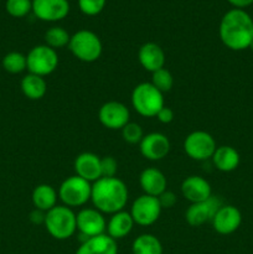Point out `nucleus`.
Masks as SVG:
<instances>
[{
	"label": "nucleus",
	"instance_id": "f257e3e1",
	"mask_svg": "<svg viewBox=\"0 0 253 254\" xmlns=\"http://www.w3.org/2000/svg\"><path fill=\"white\" fill-rule=\"evenodd\" d=\"M220 39L227 49L243 51L253 41V19L242 9H231L222 16L218 29Z\"/></svg>",
	"mask_w": 253,
	"mask_h": 254
},
{
	"label": "nucleus",
	"instance_id": "f03ea898",
	"mask_svg": "<svg viewBox=\"0 0 253 254\" xmlns=\"http://www.w3.org/2000/svg\"><path fill=\"white\" fill-rule=\"evenodd\" d=\"M128 188L118 178H101L92 185L91 200L94 208L102 213H113L123 211L128 202Z\"/></svg>",
	"mask_w": 253,
	"mask_h": 254
},
{
	"label": "nucleus",
	"instance_id": "7ed1b4c3",
	"mask_svg": "<svg viewBox=\"0 0 253 254\" xmlns=\"http://www.w3.org/2000/svg\"><path fill=\"white\" fill-rule=\"evenodd\" d=\"M44 225L52 238L59 241L68 240L77 231V216L72 208L56 205L46 212Z\"/></svg>",
	"mask_w": 253,
	"mask_h": 254
},
{
	"label": "nucleus",
	"instance_id": "20e7f679",
	"mask_svg": "<svg viewBox=\"0 0 253 254\" xmlns=\"http://www.w3.org/2000/svg\"><path fill=\"white\" fill-rule=\"evenodd\" d=\"M163 94L151 83L143 82L134 87L131 92V106L141 117L153 118L165 106Z\"/></svg>",
	"mask_w": 253,
	"mask_h": 254
},
{
	"label": "nucleus",
	"instance_id": "39448f33",
	"mask_svg": "<svg viewBox=\"0 0 253 254\" xmlns=\"http://www.w3.org/2000/svg\"><path fill=\"white\" fill-rule=\"evenodd\" d=\"M69 51L77 60L86 64L97 61L103 51V45L97 34L91 30H79L69 40Z\"/></svg>",
	"mask_w": 253,
	"mask_h": 254
},
{
	"label": "nucleus",
	"instance_id": "423d86ee",
	"mask_svg": "<svg viewBox=\"0 0 253 254\" xmlns=\"http://www.w3.org/2000/svg\"><path fill=\"white\" fill-rule=\"evenodd\" d=\"M92 185L84 179L73 175L62 181L59 189V197L64 206L81 207L91 200Z\"/></svg>",
	"mask_w": 253,
	"mask_h": 254
},
{
	"label": "nucleus",
	"instance_id": "0eeeda50",
	"mask_svg": "<svg viewBox=\"0 0 253 254\" xmlns=\"http://www.w3.org/2000/svg\"><path fill=\"white\" fill-rule=\"evenodd\" d=\"M26 64L29 73L41 77L49 76L54 73L59 66V55L56 50L47 45H37L26 55Z\"/></svg>",
	"mask_w": 253,
	"mask_h": 254
},
{
	"label": "nucleus",
	"instance_id": "6e6552de",
	"mask_svg": "<svg viewBox=\"0 0 253 254\" xmlns=\"http://www.w3.org/2000/svg\"><path fill=\"white\" fill-rule=\"evenodd\" d=\"M216 149V140L210 133L205 130L192 131L184 141V150L192 160H208L212 158Z\"/></svg>",
	"mask_w": 253,
	"mask_h": 254
},
{
	"label": "nucleus",
	"instance_id": "1a4fd4ad",
	"mask_svg": "<svg viewBox=\"0 0 253 254\" xmlns=\"http://www.w3.org/2000/svg\"><path fill=\"white\" fill-rule=\"evenodd\" d=\"M161 206L158 197L149 195H141L131 205L130 215L134 223L143 227L154 225L159 220L161 213Z\"/></svg>",
	"mask_w": 253,
	"mask_h": 254
},
{
	"label": "nucleus",
	"instance_id": "9d476101",
	"mask_svg": "<svg viewBox=\"0 0 253 254\" xmlns=\"http://www.w3.org/2000/svg\"><path fill=\"white\" fill-rule=\"evenodd\" d=\"M98 119L103 127L111 130L123 129L130 119V113L126 104L117 101H109L99 108Z\"/></svg>",
	"mask_w": 253,
	"mask_h": 254
},
{
	"label": "nucleus",
	"instance_id": "9b49d317",
	"mask_svg": "<svg viewBox=\"0 0 253 254\" xmlns=\"http://www.w3.org/2000/svg\"><path fill=\"white\" fill-rule=\"evenodd\" d=\"M222 206V201L216 196L201 202L191 203L185 212V220L191 227H200L206 222H212L216 212Z\"/></svg>",
	"mask_w": 253,
	"mask_h": 254
},
{
	"label": "nucleus",
	"instance_id": "f8f14e48",
	"mask_svg": "<svg viewBox=\"0 0 253 254\" xmlns=\"http://www.w3.org/2000/svg\"><path fill=\"white\" fill-rule=\"evenodd\" d=\"M77 231L84 240L103 235L107 230V222L103 213L97 208H83L77 213Z\"/></svg>",
	"mask_w": 253,
	"mask_h": 254
},
{
	"label": "nucleus",
	"instance_id": "ddd939ff",
	"mask_svg": "<svg viewBox=\"0 0 253 254\" xmlns=\"http://www.w3.org/2000/svg\"><path fill=\"white\" fill-rule=\"evenodd\" d=\"M32 12L41 21L55 22L69 12L68 0H32Z\"/></svg>",
	"mask_w": 253,
	"mask_h": 254
},
{
	"label": "nucleus",
	"instance_id": "4468645a",
	"mask_svg": "<svg viewBox=\"0 0 253 254\" xmlns=\"http://www.w3.org/2000/svg\"><path fill=\"white\" fill-rule=\"evenodd\" d=\"M242 223V213L236 206L222 205L212 220L213 230L218 235H232Z\"/></svg>",
	"mask_w": 253,
	"mask_h": 254
},
{
	"label": "nucleus",
	"instance_id": "2eb2a0df",
	"mask_svg": "<svg viewBox=\"0 0 253 254\" xmlns=\"http://www.w3.org/2000/svg\"><path fill=\"white\" fill-rule=\"evenodd\" d=\"M141 155L151 161H159L166 158L170 151V141L161 133H149L139 143Z\"/></svg>",
	"mask_w": 253,
	"mask_h": 254
},
{
	"label": "nucleus",
	"instance_id": "dca6fc26",
	"mask_svg": "<svg viewBox=\"0 0 253 254\" xmlns=\"http://www.w3.org/2000/svg\"><path fill=\"white\" fill-rule=\"evenodd\" d=\"M183 196L191 203L201 202L212 196L211 185L206 179L198 175H191L181 184Z\"/></svg>",
	"mask_w": 253,
	"mask_h": 254
},
{
	"label": "nucleus",
	"instance_id": "f3484780",
	"mask_svg": "<svg viewBox=\"0 0 253 254\" xmlns=\"http://www.w3.org/2000/svg\"><path fill=\"white\" fill-rule=\"evenodd\" d=\"M76 175L88 183H94L102 178L101 158L93 153H82L74 160Z\"/></svg>",
	"mask_w": 253,
	"mask_h": 254
},
{
	"label": "nucleus",
	"instance_id": "a211bd4d",
	"mask_svg": "<svg viewBox=\"0 0 253 254\" xmlns=\"http://www.w3.org/2000/svg\"><path fill=\"white\" fill-rule=\"evenodd\" d=\"M139 64L145 71L155 72L164 68L165 64V52L155 42H146L139 49L138 52Z\"/></svg>",
	"mask_w": 253,
	"mask_h": 254
},
{
	"label": "nucleus",
	"instance_id": "6ab92c4d",
	"mask_svg": "<svg viewBox=\"0 0 253 254\" xmlns=\"http://www.w3.org/2000/svg\"><path fill=\"white\" fill-rule=\"evenodd\" d=\"M76 254H118L117 241L107 233L84 240L77 248Z\"/></svg>",
	"mask_w": 253,
	"mask_h": 254
},
{
	"label": "nucleus",
	"instance_id": "aec40b11",
	"mask_svg": "<svg viewBox=\"0 0 253 254\" xmlns=\"http://www.w3.org/2000/svg\"><path fill=\"white\" fill-rule=\"evenodd\" d=\"M139 184L145 195L159 197L164 191H166L168 180L159 169L148 168L141 171L139 176Z\"/></svg>",
	"mask_w": 253,
	"mask_h": 254
},
{
	"label": "nucleus",
	"instance_id": "412c9836",
	"mask_svg": "<svg viewBox=\"0 0 253 254\" xmlns=\"http://www.w3.org/2000/svg\"><path fill=\"white\" fill-rule=\"evenodd\" d=\"M135 225L131 218L130 212L126 211H119V212L113 213L107 223V235L113 240H122L126 237L133 230V226Z\"/></svg>",
	"mask_w": 253,
	"mask_h": 254
},
{
	"label": "nucleus",
	"instance_id": "4be33fe9",
	"mask_svg": "<svg viewBox=\"0 0 253 254\" xmlns=\"http://www.w3.org/2000/svg\"><path fill=\"white\" fill-rule=\"evenodd\" d=\"M211 159H212L216 169L222 173H231V171L236 170L241 161L240 153L230 145L217 146Z\"/></svg>",
	"mask_w": 253,
	"mask_h": 254
},
{
	"label": "nucleus",
	"instance_id": "5701e85b",
	"mask_svg": "<svg viewBox=\"0 0 253 254\" xmlns=\"http://www.w3.org/2000/svg\"><path fill=\"white\" fill-rule=\"evenodd\" d=\"M57 196H59V193L51 185L41 184L34 189L31 198L35 208L44 211V212H49L56 206Z\"/></svg>",
	"mask_w": 253,
	"mask_h": 254
},
{
	"label": "nucleus",
	"instance_id": "b1692460",
	"mask_svg": "<svg viewBox=\"0 0 253 254\" xmlns=\"http://www.w3.org/2000/svg\"><path fill=\"white\" fill-rule=\"evenodd\" d=\"M20 87L24 96L31 101H39L44 98L47 92V83L44 77L34 73H27L26 76L22 77Z\"/></svg>",
	"mask_w": 253,
	"mask_h": 254
},
{
	"label": "nucleus",
	"instance_id": "393cba45",
	"mask_svg": "<svg viewBox=\"0 0 253 254\" xmlns=\"http://www.w3.org/2000/svg\"><path fill=\"white\" fill-rule=\"evenodd\" d=\"M131 252L133 254H163V246L158 237L145 233L134 240Z\"/></svg>",
	"mask_w": 253,
	"mask_h": 254
},
{
	"label": "nucleus",
	"instance_id": "a878e982",
	"mask_svg": "<svg viewBox=\"0 0 253 254\" xmlns=\"http://www.w3.org/2000/svg\"><path fill=\"white\" fill-rule=\"evenodd\" d=\"M1 66L7 73L19 74L24 72L25 69H27L26 56L21 52L11 51L2 57Z\"/></svg>",
	"mask_w": 253,
	"mask_h": 254
},
{
	"label": "nucleus",
	"instance_id": "bb28decb",
	"mask_svg": "<svg viewBox=\"0 0 253 254\" xmlns=\"http://www.w3.org/2000/svg\"><path fill=\"white\" fill-rule=\"evenodd\" d=\"M69 40H71V36L67 30L61 26H52L45 32V42H46L45 45L54 50L68 46Z\"/></svg>",
	"mask_w": 253,
	"mask_h": 254
},
{
	"label": "nucleus",
	"instance_id": "cd10ccee",
	"mask_svg": "<svg viewBox=\"0 0 253 254\" xmlns=\"http://www.w3.org/2000/svg\"><path fill=\"white\" fill-rule=\"evenodd\" d=\"M151 84L155 87L156 89L161 92V93H165L169 92L174 86V77L170 73V71L164 67V68L158 69V71L153 72L151 73Z\"/></svg>",
	"mask_w": 253,
	"mask_h": 254
},
{
	"label": "nucleus",
	"instance_id": "c85d7f7f",
	"mask_svg": "<svg viewBox=\"0 0 253 254\" xmlns=\"http://www.w3.org/2000/svg\"><path fill=\"white\" fill-rule=\"evenodd\" d=\"M7 14L12 17H24L32 11V0H6Z\"/></svg>",
	"mask_w": 253,
	"mask_h": 254
},
{
	"label": "nucleus",
	"instance_id": "c756f323",
	"mask_svg": "<svg viewBox=\"0 0 253 254\" xmlns=\"http://www.w3.org/2000/svg\"><path fill=\"white\" fill-rule=\"evenodd\" d=\"M122 136L124 140L129 144H139L144 138L143 129L139 124L130 123L129 122L123 129H122Z\"/></svg>",
	"mask_w": 253,
	"mask_h": 254
},
{
	"label": "nucleus",
	"instance_id": "7c9ffc66",
	"mask_svg": "<svg viewBox=\"0 0 253 254\" xmlns=\"http://www.w3.org/2000/svg\"><path fill=\"white\" fill-rule=\"evenodd\" d=\"M107 0H78L79 10L87 16H96L103 11Z\"/></svg>",
	"mask_w": 253,
	"mask_h": 254
},
{
	"label": "nucleus",
	"instance_id": "2f4dec72",
	"mask_svg": "<svg viewBox=\"0 0 253 254\" xmlns=\"http://www.w3.org/2000/svg\"><path fill=\"white\" fill-rule=\"evenodd\" d=\"M118 170V163L113 156H104L101 159L102 178H114Z\"/></svg>",
	"mask_w": 253,
	"mask_h": 254
},
{
	"label": "nucleus",
	"instance_id": "473e14b6",
	"mask_svg": "<svg viewBox=\"0 0 253 254\" xmlns=\"http://www.w3.org/2000/svg\"><path fill=\"white\" fill-rule=\"evenodd\" d=\"M159 202H160L161 208H171L174 207L176 202H178V197L173 191H164L160 196L158 197Z\"/></svg>",
	"mask_w": 253,
	"mask_h": 254
},
{
	"label": "nucleus",
	"instance_id": "72a5a7b5",
	"mask_svg": "<svg viewBox=\"0 0 253 254\" xmlns=\"http://www.w3.org/2000/svg\"><path fill=\"white\" fill-rule=\"evenodd\" d=\"M156 118H158V121L160 122V123H164V124L171 123V122H173V119H174L173 109L169 108V107L164 106L163 108L160 109V112L158 113Z\"/></svg>",
	"mask_w": 253,
	"mask_h": 254
},
{
	"label": "nucleus",
	"instance_id": "f704fd0d",
	"mask_svg": "<svg viewBox=\"0 0 253 254\" xmlns=\"http://www.w3.org/2000/svg\"><path fill=\"white\" fill-rule=\"evenodd\" d=\"M45 217H46V212L41 210H37L35 208L31 213H30V221H31L34 225H41L45 223Z\"/></svg>",
	"mask_w": 253,
	"mask_h": 254
},
{
	"label": "nucleus",
	"instance_id": "c9c22d12",
	"mask_svg": "<svg viewBox=\"0 0 253 254\" xmlns=\"http://www.w3.org/2000/svg\"><path fill=\"white\" fill-rule=\"evenodd\" d=\"M231 5L233 6V9H242L245 10L246 7L251 6L253 4V0H227Z\"/></svg>",
	"mask_w": 253,
	"mask_h": 254
},
{
	"label": "nucleus",
	"instance_id": "e433bc0d",
	"mask_svg": "<svg viewBox=\"0 0 253 254\" xmlns=\"http://www.w3.org/2000/svg\"><path fill=\"white\" fill-rule=\"evenodd\" d=\"M250 49H251V50H252V51H253V41H252V42H251V45H250Z\"/></svg>",
	"mask_w": 253,
	"mask_h": 254
}]
</instances>
